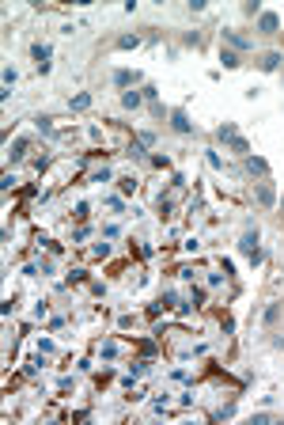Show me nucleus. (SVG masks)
Masks as SVG:
<instances>
[{"label": "nucleus", "mask_w": 284, "mask_h": 425, "mask_svg": "<svg viewBox=\"0 0 284 425\" xmlns=\"http://www.w3.org/2000/svg\"><path fill=\"white\" fill-rule=\"evenodd\" d=\"M239 251L250 258V262H261V247H258V232H246V236L239 239Z\"/></svg>", "instance_id": "nucleus-1"}, {"label": "nucleus", "mask_w": 284, "mask_h": 425, "mask_svg": "<svg viewBox=\"0 0 284 425\" xmlns=\"http://www.w3.org/2000/svg\"><path fill=\"white\" fill-rule=\"evenodd\" d=\"M50 46H46V42H35V46H31V57H35V65L38 68H42V72H50Z\"/></svg>", "instance_id": "nucleus-2"}, {"label": "nucleus", "mask_w": 284, "mask_h": 425, "mask_svg": "<svg viewBox=\"0 0 284 425\" xmlns=\"http://www.w3.org/2000/svg\"><path fill=\"white\" fill-rule=\"evenodd\" d=\"M258 201L265 205V209H273V205H276V190H273V182H258Z\"/></svg>", "instance_id": "nucleus-3"}, {"label": "nucleus", "mask_w": 284, "mask_h": 425, "mask_svg": "<svg viewBox=\"0 0 284 425\" xmlns=\"http://www.w3.org/2000/svg\"><path fill=\"white\" fill-rule=\"evenodd\" d=\"M258 27H261V31H265V34H276V27H280V19H276V16H273V12H261V19H258Z\"/></svg>", "instance_id": "nucleus-4"}, {"label": "nucleus", "mask_w": 284, "mask_h": 425, "mask_svg": "<svg viewBox=\"0 0 284 425\" xmlns=\"http://www.w3.org/2000/svg\"><path fill=\"white\" fill-rule=\"evenodd\" d=\"M114 84H118V87H133V84H137V72H129V68H118V72H114Z\"/></svg>", "instance_id": "nucleus-5"}, {"label": "nucleus", "mask_w": 284, "mask_h": 425, "mask_svg": "<svg viewBox=\"0 0 284 425\" xmlns=\"http://www.w3.org/2000/svg\"><path fill=\"white\" fill-rule=\"evenodd\" d=\"M171 126L178 129V133H189V129H193V126H189V118H186V111H171Z\"/></svg>", "instance_id": "nucleus-6"}, {"label": "nucleus", "mask_w": 284, "mask_h": 425, "mask_svg": "<svg viewBox=\"0 0 284 425\" xmlns=\"http://www.w3.org/2000/svg\"><path fill=\"white\" fill-rule=\"evenodd\" d=\"M246 171H250V175H265V160H258V156H246Z\"/></svg>", "instance_id": "nucleus-7"}, {"label": "nucleus", "mask_w": 284, "mask_h": 425, "mask_svg": "<svg viewBox=\"0 0 284 425\" xmlns=\"http://www.w3.org/2000/svg\"><path fill=\"white\" fill-rule=\"evenodd\" d=\"M261 68H265V72H276V68H280V53H265V57H261Z\"/></svg>", "instance_id": "nucleus-8"}, {"label": "nucleus", "mask_w": 284, "mask_h": 425, "mask_svg": "<svg viewBox=\"0 0 284 425\" xmlns=\"http://www.w3.org/2000/svg\"><path fill=\"white\" fill-rule=\"evenodd\" d=\"M12 163H19V160H23V156H27V141H23V137H19V141H16V145H12Z\"/></svg>", "instance_id": "nucleus-9"}, {"label": "nucleus", "mask_w": 284, "mask_h": 425, "mask_svg": "<svg viewBox=\"0 0 284 425\" xmlns=\"http://www.w3.org/2000/svg\"><path fill=\"white\" fill-rule=\"evenodd\" d=\"M137 46H140L137 34H121V38H118V50H137Z\"/></svg>", "instance_id": "nucleus-10"}, {"label": "nucleus", "mask_w": 284, "mask_h": 425, "mask_svg": "<svg viewBox=\"0 0 284 425\" xmlns=\"http://www.w3.org/2000/svg\"><path fill=\"white\" fill-rule=\"evenodd\" d=\"M140 99H144L140 91H125V95H121V102H125L129 111H137V107H140Z\"/></svg>", "instance_id": "nucleus-11"}, {"label": "nucleus", "mask_w": 284, "mask_h": 425, "mask_svg": "<svg viewBox=\"0 0 284 425\" xmlns=\"http://www.w3.org/2000/svg\"><path fill=\"white\" fill-rule=\"evenodd\" d=\"M216 137H220V141H227V145H231V141H235V137H239V133H235V126H231V122H227V126H220V129H216Z\"/></svg>", "instance_id": "nucleus-12"}, {"label": "nucleus", "mask_w": 284, "mask_h": 425, "mask_svg": "<svg viewBox=\"0 0 284 425\" xmlns=\"http://www.w3.org/2000/svg\"><path fill=\"white\" fill-rule=\"evenodd\" d=\"M224 38H227V42L235 46V50H246V46H250L246 38H242V34H235V31H224Z\"/></svg>", "instance_id": "nucleus-13"}, {"label": "nucleus", "mask_w": 284, "mask_h": 425, "mask_svg": "<svg viewBox=\"0 0 284 425\" xmlns=\"http://www.w3.org/2000/svg\"><path fill=\"white\" fill-rule=\"evenodd\" d=\"M87 107H91V95H87V91H80L76 99H72V111H87Z\"/></svg>", "instance_id": "nucleus-14"}, {"label": "nucleus", "mask_w": 284, "mask_h": 425, "mask_svg": "<svg viewBox=\"0 0 284 425\" xmlns=\"http://www.w3.org/2000/svg\"><path fill=\"white\" fill-rule=\"evenodd\" d=\"M103 357H106V361L118 357V346H114V342H106V346H103Z\"/></svg>", "instance_id": "nucleus-15"}, {"label": "nucleus", "mask_w": 284, "mask_h": 425, "mask_svg": "<svg viewBox=\"0 0 284 425\" xmlns=\"http://www.w3.org/2000/svg\"><path fill=\"white\" fill-rule=\"evenodd\" d=\"M276 315H280V304H269V307H265V323H273Z\"/></svg>", "instance_id": "nucleus-16"}, {"label": "nucleus", "mask_w": 284, "mask_h": 425, "mask_svg": "<svg viewBox=\"0 0 284 425\" xmlns=\"http://www.w3.org/2000/svg\"><path fill=\"white\" fill-rule=\"evenodd\" d=\"M220 61H224V68H235V65H239V57H235V53H220Z\"/></svg>", "instance_id": "nucleus-17"}, {"label": "nucleus", "mask_w": 284, "mask_h": 425, "mask_svg": "<svg viewBox=\"0 0 284 425\" xmlns=\"http://www.w3.org/2000/svg\"><path fill=\"white\" fill-rule=\"evenodd\" d=\"M231 148H235V152H250V145L242 141V137H235V141H231Z\"/></svg>", "instance_id": "nucleus-18"}, {"label": "nucleus", "mask_w": 284, "mask_h": 425, "mask_svg": "<svg viewBox=\"0 0 284 425\" xmlns=\"http://www.w3.org/2000/svg\"><path fill=\"white\" fill-rule=\"evenodd\" d=\"M38 129H42V133H53V118H38Z\"/></svg>", "instance_id": "nucleus-19"}]
</instances>
